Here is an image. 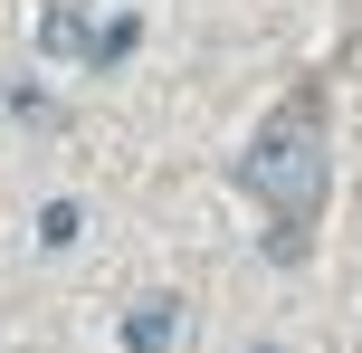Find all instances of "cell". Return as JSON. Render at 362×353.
I'll return each instance as SVG.
<instances>
[{"mask_svg": "<svg viewBox=\"0 0 362 353\" xmlns=\"http://www.w3.org/2000/svg\"><path fill=\"white\" fill-rule=\"evenodd\" d=\"M238 191L267 210V258L296 267L315 239V210H325V105L315 96H286L267 115V134L238 153Z\"/></svg>", "mask_w": 362, "mask_h": 353, "instance_id": "obj_1", "label": "cell"}, {"mask_svg": "<svg viewBox=\"0 0 362 353\" xmlns=\"http://www.w3.org/2000/svg\"><path fill=\"white\" fill-rule=\"evenodd\" d=\"M76 229H86V210H76V201H48V210H38V239H48V248H67Z\"/></svg>", "mask_w": 362, "mask_h": 353, "instance_id": "obj_4", "label": "cell"}, {"mask_svg": "<svg viewBox=\"0 0 362 353\" xmlns=\"http://www.w3.org/2000/svg\"><path fill=\"white\" fill-rule=\"evenodd\" d=\"M181 344V296H144L124 316V353H172Z\"/></svg>", "mask_w": 362, "mask_h": 353, "instance_id": "obj_2", "label": "cell"}, {"mask_svg": "<svg viewBox=\"0 0 362 353\" xmlns=\"http://www.w3.org/2000/svg\"><path fill=\"white\" fill-rule=\"evenodd\" d=\"M38 48H48V57H95L86 10H76V0H48V10H38Z\"/></svg>", "mask_w": 362, "mask_h": 353, "instance_id": "obj_3", "label": "cell"}, {"mask_svg": "<svg viewBox=\"0 0 362 353\" xmlns=\"http://www.w3.org/2000/svg\"><path fill=\"white\" fill-rule=\"evenodd\" d=\"M257 353H276V344H257Z\"/></svg>", "mask_w": 362, "mask_h": 353, "instance_id": "obj_5", "label": "cell"}]
</instances>
